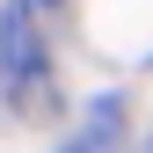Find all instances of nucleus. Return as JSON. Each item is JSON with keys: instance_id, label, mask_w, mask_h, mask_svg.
Here are the masks:
<instances>
[{"instance_id": "obj_1", "label": "nucleus", "mask_w": 153, "mask_h": 153, "mask_svg": "<svg viewBox=\"0 0 153 153\" xmlns=\"http://www.w3.org/2000/svg\"><path fill=\"white\" fill-rule=\"evenodd\" d=\"M0 88H7L22 109L44 102V44H36V15L29 7L0 15Z\"/></svg>"}, {"instance_id": "obj_2", "label": "nucleus", "mask_w": 153, "mask_h": 153, "mask_svg": "<svg viewBox=\"0 0 153 153\" xmlns=\"http://www.w3.org/2000/svg\"><path fill=\"white\" fill-rule=\"evenodd\" d=\"M44 7H59V0H44Z\"/></svg>"}]
</instances>
